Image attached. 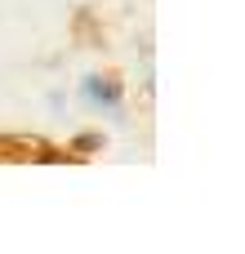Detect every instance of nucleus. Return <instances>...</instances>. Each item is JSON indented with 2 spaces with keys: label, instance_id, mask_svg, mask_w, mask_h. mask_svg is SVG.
Returning <instances> with one entry per match:
<instances>
[{
  "label": "nucleus",
  "instance_id": "nucleus-1",
  "mask_svg": "<svg viewBox=\"0 0 245 254\" xmlns=\"http://www.w3.org/2000/svg\"><path fill=\"white\" fill-rule=\"evenodd\" d=\"M89 94H94L98 103H116V98H121V94H116L107 80H98V76H89Z\"/></svg>",
  "mask_w": 245,
  "mask_h": 254
}]
</instances>
